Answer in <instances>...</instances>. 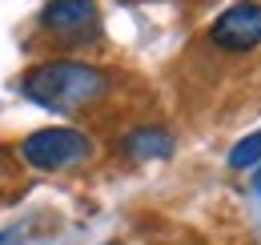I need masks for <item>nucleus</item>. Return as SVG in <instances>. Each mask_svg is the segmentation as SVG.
I'll return each instance as SVG.
<instances>
[{
  "label": "nucleus",
  "mask_w": 261,
  "mask_h": 245,
  "mask_svg": "<svg viewBox=\"0 0 261 245\" xmlns=\"http://www.w3.org/2000/svg\"><path fill=\"white\" fill-rule=\"evenodd\" d=\"M20 89L48 113H76L109 92V77L85 61H44L24 77Z\"/></svg>",
  "instance_id": "1"
},
{
  "label": "nucleus",
  "mask_w": 261,
  "mask_h": 245,
  "mask_svg": "<svg viewBox=\"0 0 261 245\" xmlns=\"http://www.w3.org/2000/svg\"><path fill=\"white\" fill-rule=\"evenodd\" d=\"M20 157L40 169V173H57V169H68V165H81L93 157V145L85 133L76 129H40L33 137L20 141Z\"/></svg>",
  "instance_id": "2"
},
{
  "label": "nucleus",
  "mask_w": 261,
  "mask_h": 245,
  "mask_svg": "<svg viewBox=\"0 0 261 245\" xmlns=\"http://www.w3.org/2000/svg\"><path fill=\"white\" fill-rule=\"evenodd\" d=\"M209 40L225 53H249L261 44V4L257 0H241V4H229L225 12L213 20Z\"/></svg>",
  "instance_id": "3"
},
{
  "label": "nucleus",
  "mask_w": 261,
  "mask_h": 245,
  "mask_svg": "<svg viewBox=\"0 0 261 245\" xmlns=\"http://www.w3.org/2000/svg\"><path fill=\"white\" fill-rule=\"evenodd\" d=\"M40 29L57 40H89L85 32L97 29V4L93 0H48L40 8Z\"/></svg>",
  "instance_id": "4"
},
{
  "label": "nucleus",
  "mask_w": 261,
  "mask_h": 245,
  "mask_svg": "<svg viewBox=\"0 0 261 245\" xmlns=\"http://www.w3.org/2000/svg\"><path fill=\"white\" fill-rule=\"evenodd\" d=\"M121 145L133 161H165V157H173V133L161 125H137L125 133Z\"/></svg>",
  "instance_id": "5"
},
{
  "label": "nucleus",
  "mask_w": 261,
  "mask_h": 245,
  "mask_svg": "<svg viewBox=\"0 0 261 245\" xmlns=\"http://www.w3.org/2000/svg\"><path fill=\"white\" fill-rule=\"evenodd\" d=\"M257 165H261V129L249 133V137H241V141L229 149V169H233V173H249V169H257Z\"/></svg>",
  "instance_id": "6"
},
{
  "label": "nucleus",
  "mask_w": 261,
  "mask_h": 245,
  "mask_svg": "<svg viewBox=\"0 0 261 245\" xmlns=\"http://www.w3.org/2000/svg\"><path fill=\"white\" fill-rule=\"evenodd\" d=\"M20 241V229L12 225V229H0V245H16Z\"/></svg>",
  "instance_id": "7"
},
{
  "label": "nucleus",
  "mask_w": 261,
  "mask_h": 245,
  "mask_svg": "<svg viewBox=\"0 0 261 245\" xmlns=\"http://www.w3.org/2000/svg\"><path fill=\"white\" fill-rule=\"evenodd\" d=\"M257 193H261V173H257Z\"/></svg>",
  "instance_id": "8"
}]
</instances>
